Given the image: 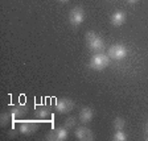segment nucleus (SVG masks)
Masks as SVG:
<instances>
[{"instance_id": "19", "label": "nucleus", "mask_w": 148, "mask_h": 141, "mask_svg": "<svg viewBox=\"0 0 148 141\" xmlns=\"http://www.w3.org/2000/svg\"><path fill=\"white\" fill-rule=\"evenodd\" d=\"M58 1H60V3H68L69 0H58Z\"/></svg>"}, {"instance_id": "2", "label": "nucleus", "mask_w": 148, "mask_h": 141, "mask_svg": "<svg viewBox=\"0 0 148 141\" xmlns=\"http://www.w3.org/2000/svg\"><path fill=\"white\" fill-rule=\"evenodd\" d=\"M108 65H110V57L107 54H105V53H94L89 62L90 69L95 71L105 70Z\"/></svg>"}, {"instance_id": "5", "label": "nucleus", "mask_w": 148, "mask_h": 141, "mask_svg": "<svg viewBox=\"0 0 148 141\" xmlns=\"http://www.w3.org/2000/svg\"><path fill=\"white\" fill-rule=\"evenodd\" d=\"M85 21V11L82 7H74L69 12V22L73 27H79Z\"/></svg>"}, {"instance_id": "14", "label": "nucleus", "mask_w": 148, "mask_h": 141, "mask_svg": "<svg viewBox=\"0 0 148 141\" xmlns=\"http://www.w3.org/2000/svg\"><path fill=\"white\" fill-rule=\"evenodd\" d=\"M75 125H77V119H75V117L69 116V117H66V119H65V121H64V127H66L68 129L74 128Z\"/></svg>"}, {"instance_id": "17", "label": "nucleus", "mask_w": 148, "mask_h": 141, "mask_svg": "<svg viewBox=\"0 0 148 141\" xmlns=\"http://www.w3.org/2000/svg\"><path fill=\"white\" fill-rule=\"evenodd\" d=\"M45 140H48V141H56V131H54V129H52V131H50V132L46 135Z\"/></svg>"}, {"instance_id": "8", "label": "nucleus", "mask_w": 148, "mask_h": 141, "mask_svg": "<svg viewBox=\"0 0 148 141\" xmlns=\"http://www.w3.org/2000/svg\"><path fill=\"white\" fill-rule=\"evenodd\" d=\"M36 117L38 121H44V123L45 121H50L53 119L50 110L48 107H45V106H41V107H38L36 110Z\"/></svg>"}, {"instance_id": "9", "label": "nucleus", "mask_w": 148, "mask_h": 141, "mask_svg": "<svg viewBox=\"0 0 148 141\" xmlns=\"http://www.w3.org/2000/svg\"><path fill=\"white\" fill-rule=\"evenodd\" d=\"M127 20V15L124 12H122V11H116V12H114L112 15H111V18L110 21L111 24L114 25V27H122V25L126 22Z\"/></svg>"}, {"instance_id": "11", "label": "nucleus", "mask_w": 148, "mask_h": 141, "mask_svg": "<svg viewBox=\"0 0 148 141\" xmlns=\"http://www.w3.org/2000/svg\"><path fill=\"white\" fill-rule=\"evenodd\" d=\"M92 117H94V111L90 107H83L82 110L79 111V120L83 124L90 123L92 120Z\"/></svg>"}, {"instance_id": "16", "label": "nucleus", "mask_w": 148, "mask_h": 141, "mask_svg": "<svg viewBox=\"0 0 148 141\" xmlns=\"http://www.w3.org/2000/svg\"><path fill=\"white\" fill-rule=\"evenodd\" d=\"M11 120H12V117H11L9 112H3V114L0 115V124H1V127H5Z\"/></svg>"}, {"instance_id": "18", "label": "nucleus", "mask_w": 148, "mask_h": 141, "mask_svg": "<svg viewBox=\"0 0 148 141\" xmlns=\"http://www.w3.org/2000/svg\"><path fill=\"white\" fill-rule=\"evenodd\" d=\"M126 1H127L128 4H136V3L139 1V0H126Z\"/></svg>"}, {"instance_id": "10", "label": "nucleus", "mask_w": 148, "mask_h": 141, "mask_svg": "<svg viewBox=\"0 0 148 141\" xmlns=\"http://www.w3.org/2000/svg\"><path fill=\"white\" fill-rule=\"evenodd\" d=\"M27 112H28V107H27V106H24V104L15 106V107H12V108H11V111H9L12 120H18L21 116H24Z\"/></svg>"}, {"instance_id": "7", "label": "nucleus", "mask_w": 148, "mask_h": 141, "mask_svg": "<svg viewBox=\"0 0 148 141\" xmlns=\"http://www.w3.org/2000/svg\"><path fill=\"white\" fill-rule=\"evenodd\" d=\"M75 137H77V140H79V141H91V140H94V135H92V132L89 128H86V127H78V128L75 129Z\"/></svg>"}, {"instance_id": "4", "label": "nucleus", "mask_w": 148, "mask_h": 141, "mask_svg": "<svg viewBox=\"0 0 148 141\" xmlns=\"http://www.w3.org/2000/svg\"><path fill=\"white\" fill-rule=\"evenodd\" d=\"M38 120H32V119H28V120H21L18 123V127H17V131L18 133L21 135H32L38 129Z\"/></svg>"}, {"instance_id": "12", "label": "nucleus", "mask_w": 148, "mask_h": 141, "mask_svg": "<svg viewBox=\"0 0 148 141\" xmlns=\"http://www.w3.org/2000/svg\"><path fill=\"white\" fill-rule=\"evenodd\" d=\"M56 141H65L66 138H68V131L69 129L66 128V127H58V128H56Z\"/></svg>"}, {"instance_id": "6", "label": "nucleus", "mask_w": 148, "mask_h": 141, "mask_svg": "<svg viewBox=\"0 0 148 141\" xmlns=\"http://www.w3.org/2000/svg\"><path fill=\"white\" fill-rule=\"evenodd\" d=\"M54 108L58 114H68L74 108V101L69 98H61L56 101Z\"/></svg>"}, {"instance_id": "15", "label": "nucleus", "mask_w": 148, "mask_h": 141, "mask_svg": "<svg viewBox=\"0 0 148 141\" xmlns=\"http://www.w3.org/2000/svg\"><path fill=\"white\" fill-rule=\"evenodd\" d=\"M112 140L114 141H126L127 140V135L123 132V129H120V131H115L114 136H112Z\"/></svg>"}, {"instance_id": "20", "label": "nucleus", "mask_w": 148, "mask_h": 141, "mask_svg": "<svg viewBox=\"0 0 148 141\" xmlns=\"http://www.w3.org/2000/svg\"><path fill=\"white\" fill-rule=\"evenodd\" d=\"M145 140H148V125H147V137H145Z\"/></svg>"}, {"instance_id": "13", "label": "nucleus", "mask_w": 148, "mask_h": 141, "mask_svg": "<svg viewBox=\"0 0 148 141\" xmlns=\"http://www.w3.org/2000/svg\"><path fill=\"white\" fill-rule=\"evenodd\" d=\"M124 125H126V123H124V119H122L120 116H116L114 119V124H112V127H114L115 131H120V129H123Z\"/></svg>"}, {"instance_id": "1", "label": "nucleus", "mask_w": 148, "mask_h": 141, "mask_svg": "<svg viewBox=\"0 0 148 141\" xmlns=\"http://www.w3.org/2000/svg\"><path fill=\"white\" fill-rule=\"evenodd\" d=\"M86 44L89 49L94 53H103L106 50L105 40L94 31H89L86 33Z\"/></svg>"}, {"instance_id": "3", "label": "nucleus", "mask_w": 148, "mask_h": 141, "mask_svg": "<svg viewBox=\"0 0 148 141\" xmlns=\"http://www.w3.org/2000/svg\"><path fill=\"white\" fill-rule=\"evenodd\" d=\"M107 55L110 57V59H114V61H122L128 55V50L124 45L122 44H114L111 45L107 50Z\"/></svg>"}]
</instances>
